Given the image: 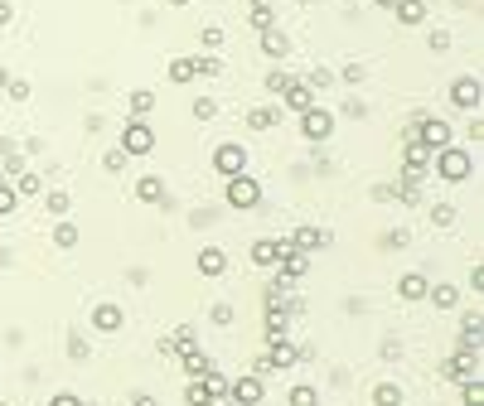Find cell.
<instances>
[{
  "label": "cell",
  "mask_w": 484,
  "mask_h": 406,
  "mask_svg": "<svg viewBox=\"0 0 484 406\" xmlns=\"http://www.w3.org/2000/svg\"><path fill=\"white\" fill-rule=\"evenodd\" d=\"M417 140L436 155L441 145H451V126H446V121H436V116H417Z\"/></svg>",
  "instance_id": "cell-5"
},
{
  "label": "cell",
  "mask_w": 484,
  "mask_h": 406,
  "mask_svg": "<svg viewBox=\"0 0 484 406\" xmlns=\"http://www.w3.org/2000/svg\"><path fill=\"white\" fill-rule=\"evenodd\" d=\"M44 203H49V213H68V193H63V189H54Z\"/></svg>",
  "instance_id": "cell-42"
},
{
  "label": "cell",
  "mask_w": 484,
  "mask_h": 406,
  "mask_svg": "<svg viewBox=\"0 0 484 406\" xmlns=\"http://www.w3.org/2000/svg\"><path fill=\"white\" fill-rule=\"evenodd\" d=\"M223 198H228V208L247 213V208H257V203H262V189H257V179H252V174H233Z\"/></svg>",
  "instance_id": "cell-2"
},
{
  "label": "cell",
  "mask_w": 484,
  "mask_h": 406,
  "mask_svg": "<svg viewBox=\"0 0 484 406\" xmlns=\"http://www.w3.org/2000/svg\"><path fill=\"white\" fill-rule=\"evenodd\" d=\"M136 198H141V203H160V198H165V184L155 179V174H145V179L136 184Z\"/></svg>",
  "instance_id": "cell-23"
},
{
  "label": "cell",
  "mask_w": 484,
  "mask_h": 406,
  "mask_svg": "<svg viewBox=\"0 0 484 406\" xmlns=\"http://www.w3.org/2000/svg\"><path fill=\"white\" fill-rule=\"evenodd\" d=\"M126 160H131V155H126V150L116 145V150H107V160H102V164H107L111 174H116V169H126Z\"/></svg>",
  "instance_id": "cell-41"
},
{
  "label": "cell",
  "mask_w": 484,
  "mask_h": 406,
  "mask_svg": "<svg viewBox=\"0 0 484 406\" xmlns=\"http://www.w3.org/2000/svg\"><path fill=\"white\" fill-rule=\"evenodd\" d=\"M291 406H320V392H315L310 382H296V387H291Z\"/></svg>",
  "instance_id": "cell-26"
},
{
  "label": "cell",
  "mask_w": 484,
  "mask_h": 406,
  "mask_svg": "<svg viewBox=\"0 0 484 406\" xmlns=\"http://www.w3.org/2000/svg\"><path fill=\"white\" fill-rule=\"evenodd\" d=\"M170 5H189V0H170Z\"/></svg>",
  "instance_id": "cell-50"
},
{
  "label": "cell",
  "mask_w": 484,
  "mask_h": 406,
  "mask_svg": "<svg viewBox=\"0 0 484 406\" xmlns=\"http://www.w3.org/2000/svg\"><path fill=\"white\" fill-rule=\"evenodd\" d=\"M373 406H402V387H397V382H378L373 387Z\"/></svg>",
  "instance_id": "cell-24"
},
{
  "label": "cell",
  "mask_w": 484,
  "mask_h": 406,
  "mask_svg": "<svg viewBox=\"0 0 484 406\" xmlns=\"http://www.w3.org/2000/svg\"><path fill=\"white\" fill-rule=\"evenodd\" d=\"M0 87H10V73H5V68H0Z\"/></svg>",
  "instance_id": "cell-48"
},
{
  "label": "cell",
  "mask_w": 484,
  "mask_h": 406,
  "mask_svg": "<svg viewBox=\"0 0 484 406\" xmlns=\"http://www.w3.org/2000/svg\"><path fill=\"white\" fill-rule=\"evenodd\" d=\"M150 107H155V92H145V87H136V92H131V116H145Z\"/></svg>",
  "instance_id": "cell-31"
},
{
  "label": "cell",
  "mask_w": 484,
  "mask_h": 406,
  "mask_svg": "<svg viewBox=\"0 0 484 406\" xmlns=\"http://www.w3.org/2000/svg\"><path fill=\"white\" fill-rule=\"evenodd\" d=\"M194 266L204 271V276H223V266H228V256H223V252H218V247H204V252H199V261H194Z\"/></svg>",
  "instance_id": "cell-19"
},
{
  "label": "cell",
  "mask_w": 484,
  "mask_h": 406,
  "mask_svg": "<svg viewBox=\"0 0 484 406\" xmlns=\"http://www.w3.org/2000/svg\"><path fill=\"white\" fill-rule=\"evenodd\" d=\"M185 402H189V406H218V402H214V397H209V392H204V382H199V378L189 382V392H185Z\"/></svg>",
  "instance_id": "cell-32"
},
{
  "label": "cell",
  "mask_w": 484,
  "mask_h": 406,
  "mask_svg": "<svg viewBox=\"0 0 484 406\" xmlns=\"http://www.w3.org/2000/svg\"><path fill=\"white\" fill-rule=\"evenodd\" d=\"M10 20H15V5H10V0H0V29L10 25Z\"/></svg>",
  "instance_id": "cell-45"
},
{
  "label": "cell",
  "mask_w": 484,
  "mask_h": 406,
  "mask_svg": "<svg viewBox=\"0 0 484 406\" xmlns=\"http://www.w3.org/2000/svg\"><path fill=\"white\" fill-rule=\"evenodd\" d=\"M281 102H286L291 111H305V107H315V92H310V87H305L300 78H291V87L281 92Z\"/></svg>",
  "instance_id": "cell-14"
},
{
  "label": "cell",
  "mask_w": 484,
  "mask_h": 406,
  "mask_svg": "<svg viewBox=\"0 0 484 406\" xmlns=\"http://www.w3.org/2000/svg\"><path fill=\"white\" fill-rule=\"evenodd\" d=\"M300 82H305L310 92H324V87H334V73H329V68H315L310 78H300Z\"/></svg>",
  "instance_id": "cell-33"
},
{
  "label": "cell",
  "mask_w": 484,
  "mask_h": 406,
  "mask_svg": "<svg viewBox=\"0 0 484 406\" xmlns=\"http://www.w3.org/2000/svg\"><path fill=\"white\" fill-rule=\"evenodd\" d=\"M300 131H305V140H329L334 135V116L320 107H305L300 111Z\"/></svg>",
  "instance_id": "cell-6"
},
{
  "label": "cell",
  "mask_w": 484,
  "mask_h": 406,
  "mask_svg": "<svg viewBox=\"0 0 484 406\" xmlns=\"http://www.w3.org/2000/svg\"><path fill=\"white\" fill-rule=\"evenodd\" d=\"M214 169L223 174V179H233V174H247V150H242L238 140L218 145V150H214Z\"/></svg>",
  "instance_id": "cell-4"
},
{
  "label": "cell",
  "mask_w": 484,
  "mask_h": 406,
  "mask_svg": "<svg viewBox=\"0 0 484 406\" xmlns=\"http://www.w3.org/2000/svg\"><path fill=\"white\" fill-rule=\"evenodd\" d=\"M39 189H44L39 174H20V179H15V193H20V198H29V193H39Z\"/></svg>",
  "instance_id": "cell-37"
},
{
  "label": "cell",
  "mask_w": 484,
  "mask_h": 406,
  "mask_svg": "<svg viewBox=\"0 0 484 406\" xmlns=\"http://www.w3.org/2000/svg\"><path fill=\"white\" fill-rule=\"evenodd\" d=\"M286 242L300 247V252H324V247H329V232H324V227H296Z\"/></svg>",
  "instance_id": "cell-11"
},
{
  "label": "cell",
  "mask_w": 484,
  "mask_h": 406,
  "mask_svg": "<svg viewBox=\"0 0 484 406\" xmlns=\"http://www.w3.org/2000/svg\"><path fill=\"white\" fill-rule=\"evenodd\" d=\"M431 222L451 227V222H456V208H451V203H436V208H431Z\"/></svg>",
  "instance_id": "cell-39"
},
{
  "label": "cell",
  "mask_w": 484,
  "mask_h": 406,
  "mask_svg": "<svg viewBox=\"0 0 484 406\" xmlns=\"http://www.w3.org/2000/svg\"><path fill=\"white\" fill-rule=\"evenodd\" d=\"M218 44H223V29L209 25V29H204V49H218Z\"/></svg>",
  "instance_id": "cell-44"
},
{
  "label": "cell",
  "mask_w": 484,
  "mask_h": 406,
  "mask_svg": "<svg viewBox=\"0 0 484 406\" xmlns=\"http://www.w3.org/2000/svg\"><path fill=\"white\" fill-rule=\"evenodd\" d=\"M228 397L238 406H257L262 402V382L257 378H238V382H228Z\"/></svg>",
  "instance_id": "cell-12"
},
{
  "label": "cell",
  "mask_w": 484,
  "mask_h": 406,
  "mask_svg": "<svg viewBox=\"0 0 484 406\" xmlns=\"http://www.w3.org/2000/svg\"><path fill=\"white\" fill-rule=\"evenodd\" d=\"M276 121H281V111H276V107H257L252 116H247V126H252V131H271Z\"/></svg>",
  "instance_id": "cell-25"
},
{
  "label": "cell",
  "mask_w": 484,
  "mask_h": 406,
  "mask_svg": "<svg viewBox=\"0 0 484 406\" xmlns=\"http://www.w3.org/2000/svg\"><path fill=\"white\" fill-rule=\"evenodd\" d=\"M194 78V63H189V58H175V63H170V82H189Z\"/></svg>",
  "instance_id": "cell-36"
},
{
  "label": "cell",
  "mask_w": 484,
  "mask_h": 406,
  "mask_svg": "<svg viewBox=\"0 0 484 406\" xmlns=\"http://www.w3.org/2000/svg\"><path fill=\"white\" fill-rule=\"evenodd\" d=\"M262 54H267V58H286V54H291V39H286L276 25L262 29Z\"/></svg>",
  "instance_id": "cell-16"
},
{
  "label": "cell",
  "mask_w": 484,
  "mask_h": 406,
  "mask_svg": "<svg viewBox=\"0 0 484 406\" xmlns=\"http://www.w3.org/2000/svg\"><path fill=\"white\" fill-rule=\"evenodd\" d=\"M441 373H446V378H480V349H460L456 358H446V363H441Z\"/></svg>",
  "instance_id": "cell-7"
},
{
  "label": "cell",
  "mask_w": 484,
  "mask_h": 406,
  "mask_svg": "<svg viewBox=\"0 0 484 406\" xmlns=\"http://www.w3.org/2000/svg\"><path fill=\"white\" fill-rule=\"evenodd\" d=\"M121 320H126V315H121L116 305H97V310H92V325L102 329V334H116V329H121Z\"/></svg>",
  "instance_id": "cell-18"
},
{
  "label": "cell",
  "mask_w": 484,
  "mask_h": 406,
  "mask_svg": "<svg viewBox=\"0 0 484 406\" xmlns=\"http://www.w3.org/2000/svg\"><path fill=\"white\" fill-rule=\"evenodd\" d=\"M252 25H257V29H271V25H276V15H271L267 0H252Z\"/></svg>",
  "instance_id": "cell-30"
},
{
  "label": "cell",
  "mask_w": 484,
  "mask_h": 406,
  "mask_svg": "<svg viewBox=\"0 0 484 406\" xmlns=\"http://www.w3.org/2000/svg\"><path fill=\"white\" fill-rule=\"evenodd\" d=\"M451 102H456L460 111H475V107H480V78H456V87H451Z\"/></svg>",
  "instance_id": "cell-10"
},
{
  "label": "cell",
  "mask_w": 484,
  "mask_h": 406,
  "mask_svg": "<svg viewBox=\"0 0 484 406\" xmlns=\"http://www.w3.org/2000/svg\"><path fill=\"white\" fill-rule=\"evenodd\" d=\"M402 155H407V174H427L431 150L422 145V140H407V145H402Z\"/></svg>",
  "instance_id": "cell-15"
},
{
  "label": "cell",
  "mask_w": 484,
  "mask_h": 406,
  "mask_svg": "<svg viewBox=\"0 0 484 406\" xmlns=\"http://www.w3.org/2000/svg\"><path fill=\"white\" fill-rule=\"evenodd\" d=\"M427 291H431V281L422 276V271H412V276L397 281V295H402V300H427Z\"/></svg>",
  "instance_id": "cell-17"
},
{
  "label": "cell",
  "mask_w": 484,
  "mask_h": 406,
  "mask_svg": "<svg viewBox=\"0 0 484 406\" xmlns=\"http://www.w3.org/2000/svg\"><path fill=\"white\" fill-rule=\"evenodd\" d=\"M427 295L436 300V305H441V310H451V305H456V286H431Z\"/></svg>",
  "instance_id": "cell-35"
},
{
  "label": "cell",
  "mask_w": 484,
  "mask_h": 406,
  "mask_svg": "<svg viewBox=\"0 0 484 406\" xmlns=\"http://www.w3.org/2000/svg\"><path fill=\"white\" fill-rule=\"evenodd\" d=\"M378 5H383V10H392V5H397V0H378Z\"/></svg>",
  "instance_id": "cell-49"
},
{
  "label": "cell",
  "mask_w": 484,
  "mask_h": 406,
  "mask_svg": "<svg viewBox=\"0 0 484 406\" xmlns=\"http://www.w3.org/2000/svg\"><path fill=\"white\" fill-rule=\"evenodd\" d=\"M276 266H281V281H300L310 261H305V252H300V247L286 242V247H281V256H276Z\"/></svg>",
  "instance_id": "cell-9"
},
{
  "label": "cell",
  "mask_w": 484,
  "mask_h": 406,
  "mask_svg": "<svg viewBox=\"0 0 484 406\" xmlns=\"http://www.w3.org/2000/svg\"><path fill=\"white\" fill-rule=\"evenodd\" d=\"M281 247H286V237H262V242H252V266H276Z\"/></svg>",
  "instance_id": "cell-13"
},
{
  "label": "cell",
  "mask_w": 484,
  "mask_h": 406,
  "mask_svg": "<svg viewBox=\"0 0 484 406\" xmlns=\"http://www.w3.org/2000/svg\"><path fill=\"white\" fill-rule=\"evenodd\" d=\"M121 150H126V155H131V160H141V155H150V150H155V131H150V126H145V121H126V126H121Z\"/></svg>",
  "instance_id": "cell-3"
},
{
  "label": "cell",
  "mask_w": 484,
  "mask_h": 406,
  "mask_svg": "<svg viewBox=\"0 0 484 406\" xmlns=\"http://www.w3.org/2000/svg\"><path fill=\"white\" fill-rule=\"evenodd\" d=\"M15 203H20L15 184H0V218H5V213H15Z\"/></svg>",
  "instance_id": "cell-38"
},
{
  "label": "cell",
  "mask_w": 484,
  "mask_h": 406,
  "mask_svg": "<svg viewBox=\"0 0 484 406\" xmlns=\"http://www.w3.org/2000/svg\"><path fill=\"white\" fill-rule=\"evenodd\" d=\"M180 363H185L189 378H204V373L214 368V363H209V353H199V349H185V353H180Z\"/></svg>",
  "instance_id": "cell-20"
},
{
  "label": "cell",
  "mask_w": 484,
  "mask_h": 406,
  "mask_svg": "<svg viewBox=\"0 0 484 406\" xmlns=\"http://www.w3.org/2000/svg\"><path fill=\"white\" fill-rule=\"evenodd\" d=\"M392 10H397L402 25H422V20H427V5H422V0H397Z\"/></svg>",
  "instance_id": "cell-21"
},
{
  "label": "cell",
  "mask_w": 484,
  "mask_h": 406,
  "mask_svg": "<svg viewBox=\"0 0 484 406\" xmlns=\"http://www.w3.org/2000/svg\"><path fill=\"white\" fill-rule=\"evenodd\" d=\"M480 334H484L480 315H465V325H460V349H480Z\"/></svg>",
  "instance_id": "cell-22"
},
{
  "label": "cell",
  "mask_w": 484,
  "mask_h": 406,
  "mask_svg": "<svg viewBox=\"0 0 484 406\" xmlns=\"http://www.w3.org/2000/svg\"><path fill=\"white\" fill-rule=\"evenodd\" d=\"M194 116H199V121L218 116V102H214V97H199V102H194Z\"/></svg>",
  "instance_id": "cell-40"
},
{
  "label": "cell",
  "mask_w": 484,
  "mask_h": 406,
  "mask_svg": "<svg viewBox=\"0 0 484 406\" xmlns=\"http://www.w3.org/2000/svg\"><path fill=\"white\" fill-rule=\"evenodd\" d=\"M436 174L451 179V184H460V179L475 174V160H470L465 150H456V145H441V150H436Z\"/></svg>",
  "instance_id": "cell-1"
},
{
  "label": "cell",
  "mask_w": 484,
  "mask_h": 406,
  "mask_svg": "<svg viewBox=\"0 0 484 406\" xmlns=\"http://www.w3.org/2000/svg\"><path fill=\"white\" fill-rule=\"evenodd\" d=\"M291 363H300V353L286 344V339H271L267 358H262V373H281V368H291Z\"/></svg>",
  "instance_id": "cell-8"
},
{
  "label": "cell",
  "mask_w": 484,
  "mask_h": 406,
  "mask_svg": "<svg viewBox=\"0 0 484 406\" xmlns=\"http://www.w3.org/2000/svg\"><path fill=\"white\" fill-rule=\"evenodd\" d=\"M68 358H78V363L87 358V344H82L78 334H68Z\"/></svg>",
  "instance_id": "cell-43"
},
{
  "label": "cell",
  "mask_w": 484,
  "mask_h": 406,
  "mask_svg": "<svg viewBox=\"0 0 484 406\" xmlns=\"http://www.w3.org/2000/svg\"><path fill=\"white\" fill-rule=\"evenodd\" d=\"M189 63H194V78H199V73H204V78H218V73H223V63H218L214 54H199V58H189Z\"/></svg>",
  "instance_id": "cell-28"
},
{
  "label": "cell",
  "mask_w": 484,
  "mask_h": 406,
  "mask_svg": "<svg viewBox=\"0 0 484 406\" xmlns=\"http://www.w3.org/2000/svg\"><path fill=\"white\" fill-rule=\"evenodd\" d=\"M131 406H155V397H150V392H136V397H131Z\"/></svg>",
  "instance_id": "cell-47"
},
{
  "label": "cell",
  "mask_w": 484,
  "mask_h": 406,
  "mask_svg": "<svg viewBox=\"0 0 484 406\" xmlns=\"http://www.w3.org/2000/svg\"><path fill=\"white\" fill-rule=\"evenodd\" d=\"M49 406H82V402H78V397H73V392H58V397H54V402H49Z\"/></svg>",
  "instance_id": "cell-46"
},
{
  "label": "cell",
  "mask_w": 484,
  "mask_h": 406,
  "mask_svg": "<svg viewBox=\"0 0 484 406\" xmlns=\"http://www.w3.org/2000/svg\"><path fill=\"white\" fill-rule=\"evenodd\" d=\"M262 87H267L271 97H281V92L291 87V73H286V68H271V73H267V82H262Z\"/></svg>",
  "instance_id": "cell-29"
},
{
  "label": "cell",
  "mask_w": 484,
  "mask_h": 406,
  "mask_svg": "<svg viewBox=\"0 0 484 406\" xmlns=\"http://www.w3.org/2000/svg\"><path fill=\"white\" fill-rule=\"evenodd\" d=\"M460 402H465V406H484V382H480V378H465V387H460Z\"/></svg>",
  "instance_id": "cell-27"
},
{
  "label": "cell",
  "mask_w": 484,
  "mask_h": 406,
  "mask_svg": "<svg viewBox=\"0 0 484 406\" xmlns=\"http://www.w3.org/2000/svg\"><path fill=\"white\" fill-rule=\"evenodd\" d=\"M54 242L63 247V252H68V247H78V227H73V222H58V227H54Z\"/></svg>",
  "instance_id": "cell-34"
}]
</instances>
